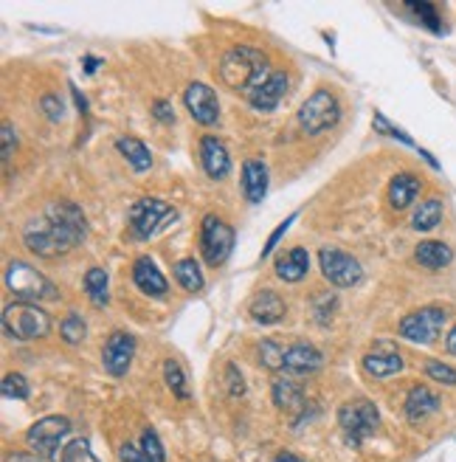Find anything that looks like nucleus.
<instances>
[{"instance_id": "nucleus-39", "label": "nucleus", "mask_w": 456, "mask_h": 462, "mask_svg": "<svg viewBox=\"0 0 456 462\" xmlns=\"http://www.w3.org/2000/svg\"><path fill=\"white\" fill-rule=\"evenodd\" d=\"M293 220H296V215H290V217H287L285 223H279L277 228H273V235L268 237V243H265V248H262V260H265V257H270V251L279 245V240L285 237V231H287V228L293 226Z\"/></svg>"}, {"instance_id": "nucleus-5", "label": "nucleus", "mask_w": 456, "mask_h": 462, "mask_svg": "<svg viewBox=\"0 0 456 462\" xmlns=\"http://www.w3.org/2000/svg\"><path fill=\"white\" fill-rule=\"evenodd\" d=\"M178 217V212L161 198H141L132 203L130 209V235L135 240H150L158 231H164L167 226H172Z\"/></svg>"}, {"instance_id": "nucleus-23", "label": "nucleus", "mask_w": 456, "mask_h": 462, "mask_svg": "<svg viewBox=\"0 0 456 462\" xmlns=\"http://www.w3.org/2000/svg\"><path fill=\"white\" fill-rule=\"evenodd\" d=\"M415 260L428 271H440V268H448L453 263V248L442 240H425L417 245Z\"/></svg>"}, {"instance_id": "nucleus-2", "label": "nucleus", "mask_w": 456, "mask_h": 462, "mask_svg": "<svg viewBox=\"0 0 456 462\" xmlns=\"http://www.w3.org/2000/svg\"><path fill=\"white\" fill-rule=\"evenodd\" d=\"M217 74H220L223 85H228L232 90L254 94V90L270 77L268 57L257 49H251V45H237V49H232L220 60Z\"/></svg>"}, {"instance_id": "nucleus-28", "label": "nucleus", "mask_w": 456, "mask_h": 462, "mask_svg": "<svg viewBox=\"0 0 456 462\" xmlns=\"http://www.w3.org/2000/svg\"><path fill=\"white\" fill-rule=\"evenodd\" d=\"M85 293H87V299L96 308H105L107 305L110 291H107V273H105V268H90L85 273Z\"/></svg>"}, {"instance_id": "nucleus-6", "label": "nucleus", "mask_w": 456, "mask_h": 462, "mask_svg": "<svg viewBox=\"0 0 456 462\" xmlns=\"http://www.w3.org/2000/svg\"><path fill=\"white\" fill-rule=\"evenodd\" d=\"M378 423H380V411L367 398L350 401V403H344L338 409V426H341V431H344L347 443L355 446V448L367 440L369 434L378 431Z\"/></svg>"}, {"instance_id": "nucleus-26", "label": "nucleus", "mask_w": 456, "mask_h": 462, "mask_svg": "<svg viewBox=\"0 0 456 462\" xmlns=\"http://www.w3.org/2000/svg\"><path fill=\"white\" fill-rule=\"evenodd\" d=\"M116 147H119V152L130 161L135 172H147V170L152 167V155H150V150L144 147V142H139V138L122 135V138H116Z\"/></svg>"}, {"instance_id": "nucleus-12", "label": "nucleus", "mask_w": 456, "mask_h": 462, "mask_svg": "<svg viewBox=\"0 0 456 462\" xmlns=\"http://www.w3.org/2000/svg\"><path fill=\"white\" fill-rule=\"evenodd\" d=\"M184 105L189 110V116L203 125V127H212L217 125L220 119V102H217V94L203 82H192L187 90H184Z\"/></svg>"}, {"instance_id": "nucleus-37", "label": "nucleus", "mask_w": 456, "mask_h": 462, "mask_svg": "<svg viewBox=\"0 0 456 462\" xmlns=\"http://www.w3.org/2000/svg\"><path fill=\"white\" fill-rule=\"evenodd\" d=\"M425 375L434 378L437 383H448V386H456V369L442 364V361H425Z\"/></svg>"}, {"instance_id": "nucleus-11", "label": "nucleus", "mask_w": 456, "mask_h": 462, "mask_svg": "<svg viewBox=\"0 0 456 462\" xmlns=\"http://www.w3.org/2000/svg\"><path fill=\"white\" fill-rule=\"evenodd\" d=\"M318 265L322 273L335 285V288H352L363 280V268L358 265L355 257L338 248H322L318 251Z\"/></svg>"}, {"instance_id": "nucleus-42", "label": "nucleus", "mask_w": 456, "mask_h": 462, "mask_svg": "<svg viewBox=\"0 0 456 462\" xmlns=\"http://www.w3.org/2000/svg\"><path fill=\"white\" fill-rule=\"evenodd\" d=\"M119 459H122V462H150V459L144 457L141 446H132V443H124V446L119 448Z\"/></svg>"}, {"instance_id": "nucleus-3", "label": "nucleus", "mask_w": 456, "mask_h": 462, "mask_svg": "<svg viewBox=\"0 0 456 462\" xmlns=\"http://www.w3.org/2000/svg\"><path fill=\"white\" fill-rule=\"evenodd\" d=\"M6 288L17 296V302H57L59 291L45 273L23 260H12L6 268Z\"/></svg>"}, {"instance_id": "nucleus-43", "label": "nucleus", "mask_w": 456, "mask_h": 462, "mask_svg": "<svg viewBox=\"0 0 456 462\" xmlns=\"http://www.w3.org/2000/svg\"><path fill=\"white\" fill-rule=\"evenodd\" d=\"M0 138H4V164L9 167V158H12V152H14V130H12V125H4V130H0Z\"/></svg>"}, {"instance_id": "nucleus-21", "label": "nucleus", "mask_w": 456, "mask_h": 462, "mask_svg": "<svg viewBox=\"0 0 456 462\" xmlns=\"http://www.w3.org/2000/svg\"><path fill=\"white\" fill-rule=\"evenodd\" d=\"M420 189H423V183H420L417 175H412V172L395 175L392 183H389V203H392V209L400 212V209H406V206H412L417 200Z\"/></svg>"}, {"instance_id": "nucleus-41", "label": "nucleus", "mask_w": 456, "mask_h": 462, "mask_svg": "<svg viewBox=\"0 0 456 462\" xmlns=\"http://www.w3.org/2000/svg\"><path fill=\"white\" fill-rule=\"evenodd\" d=\"M225 375H228V392H232L234 398H240L242 392H245V383H242L240 369H237L234 364H228V366H225Z\"/></svg>"}, {"instance_id": "nucleus-24", "label": "nucleus", "mask_w": 456, "mask_h": 462, "mask_svg": "<svg viewBox=\"0 0 456 462\" xmlns=\"http://www.w3.org/2000/svg\"><path fill=\"white\" fill-rule=\"evenodd\" d=\"M307 268H310V254H307V248H293V251L285 254V257L277 260V265H273L277 276H279V280H285V282H299V280H305Z\"/></svg>"}, {"instance_id": "nucleus-45", "label": "nucleus", "mask_w": 456, "mask_h": 462, "mask_svg": "<svg viewBox=\"0 0 456 462\" xmlns=\"http://www.w3.org/2000/svg\"><path fill=\"white\" fill-rule=\"evenodd\" d=\"M6 462H42V459L34 457V454H20V451H17V454H9Z\"/></svg>"}, {"instance_id": "nucleus-35", "label": "nucleus", "mask_w": 456, "mask_h": 462, "mask_svg": "<svg viewBox=\"0 0 456 462\" xmlns=\"http://www.w3.org/2000/svg\"><path fill=\"white\" fill-rule=\"evenodd\" d=\"M406 9L408 12H415L425 26L431 29V32H442V23H440V12H437V6L434 4H406Z\"/></svg>"}, {"instance_id": "nucleus-34", "label": "nucleus", "mask_w": 456, "mask_h": 462, "mask_svg": "<svg viewBox=\"0 0 456 462\" xmlns=\"http://www.w3.org/2000/svg\"><path fill=\"white\" fill-rule=\"evenodd\" d=\"M260 361L268 369H285V350L277 341H262L260 344Z\"/></svg>"}, {"instance_id": "nucleus-30", "label": "nucleus", "mask_w": 456, "mask_h": 462, "mask_svg": "<svg viewBox=\"0 0 456 462\" xmlns=\"http://www.w3.org/2000/svg\"><path fill=\"white\" fill-rule=\"evenodd\" d=\"M164 378H167V386L172 389V395L178 401H189V392H187V375L184 369H180L178 361H164Z\"/></svg>"}, {"instance_id": "nucleus-33", "label": "nucleus", "mask_w": 456, "mask_h": 462, "mask_svg": "<svg viewBox=\"0 0 456 462\" xmlns=\"http://www.w3.org/2000/svg\"><path fill=\"white\" fill-rule=\"evenodd\" d=\"M141 451L150 462H167V454H164V446H161V437H158L152 429H144L141 431Z\"/></svg>"}, {"instance_id": "nucleus-46", "label": "nucleus", "mask_w": 456, "mask_h": 462, "mask_svg": "<svg viewBox=\"0 0 456 462\" xmlns=\"http://www.w3.org/2000/svg\"><path fill=\"white\" fill-rule=\"evenodd\" d=\"M445 346H448V353H451V356H456V325H453V330L448 333V338H445Z\"/></svg>"}, {"instance_id": "nucleus-22", "label": "nucleus", "mask_w": 456, "mask_h": 462, "mask_svg": "<svg viewBox=\"0 0 456 462\" xmlns=\"http://www.w3.org/2000/svg\"><path fill=\"white\" fill-rule=\"evenodd\" d=\"M242 192L248 203H260L268 192V167L262 161H245L242 164Z\"/></svg>"}, {"instance_id": "nucleus-15", "label": "nucleus", "mask_w": 456, "mask_h": 462, "mask_svg": "<svg viewBox=\"0 0 456 462\" xmlns=\"http://www.w3.org/2000/svg\"><path fill=\"white\" fill-rule=\"evenodd\" d=\"M200 164L212 180H223L228 175V170H232V158H228L220 138H214V135L200 138Z\"/></svg>"}, {"instance_id": "nucleus-19", "label": "nucleus", "mask_w": 456, "mask_h": 462, "mask_svg": "<svg viewBox=\"0 0 456 462\" xmlns=\"http://www.w3.org/2000/svg\"><path fill=\"white\" fill-rule=\"evenodd\" d=\"M437 409H440V395H437V392H431L423 383L408 389V395H406V418L412 420V423L425 420L428 414H434Z\"/></svg>"}, {"instance_id": "nucleus-44", "label": "nucleus", "mask_w": 456, "mask_h": 462, "mask_svg": "<svg viewBox=\"0 0 456 462\" xmlns=\"http://www.w3.org/2000/svg\"><path fill=\"white\" fill-rule=\"evenodd\" d=\"M152 116H155V119H161V122H175V110H172L169 102H164V99H158V102H155Z\"/></svg>"}, {"instance_id": "nucleus-47", "label": "nucleus", "mask_w": 456, "mask_h": 462, "mask_svg": "<svg viewBox=\"0 0 456 462\" xmlns=\"http://www.w3.org/2000/svg\"><path fill=\"white\" fill-rule=\"evenodd\" d=\"M82 62H85V71H87V74H94L96 68H99V62H102V60H96V57H85Z\"/></svg>"}, {"instance_id": "nucleus-36", "label": "nucleus", "mask_w": 456, "mask_h": 462, "mask_svg": "<svg viewBox=\"0 0 456 462\" xmlns=\"http://www.w3.org/2000/svg\"><path fill=\"white\" fill-rule=\"evenodd\" d=\"M85 321H82V316L79 313H71L68 316L62 325H59V333H62V338L68 341V344H79L82 338H85Z\"/></svg>"}, {"instance_id": "nucleus-9", "label": "nucleus", "mask_w": 456, "mask_h": 462, "mask_svg": "<svg viewBox=\"0 0 456 462\" xmlns=\"http://www.w3.org/2000/svg\"><path fill=\"white\" fill-rule=\"evenodd\" d=\"M338 119H341V105L330 90H315V94L299 107V125L310 135H318L335 127Z\"/></svg>"}, {"instance_id": "nucleus-27", "label": "nucleus", "mask_w": 456, "mask_h": 462, "mask_svg": "<svg viewBox=\"0 0 456 462\" xmlns=\"http://www.w3.org/2000/svg\"><path fill=\"white\" fill-rule=\"evenodd\" d=\"M440 220H442V200L440 198H428L415 209L412 228L415 231H431V228L440 226Z\"/></svg>"}, {"instance_id": "nucleus-29", "label": "nucleus", "mask_w": 456, "mask_h": 462, "mask_svg": "<svg viewBox=\"0 0 456 462\" xmlns=\"http://www.w3.org/2000/svg\"><path fill=\"white\" fill-rule=\"evenodd\" d=\"M175 280H178L180 288L189 291V293L203 291V273H200V265L195 260H180L175 265Z\"/></svg>"}, {"instance_id": "nucleus-1", "label": "nucleus", "mask_w": 456, "mask_h": 462, "mask_svg": "<svg viewBox=\"0 0 456 462\" xmlns=\"http://www.w3.org/2000/svg\"><path fill=\"white\" fill-rule=\"evenodd\" d=\"M87 235L85 215L71 200H54L45 206L42 217H32L23 228V243L42 260H54L59 254L77 248Z\"/></svg>"}, {"instance_id": "nucleus-10", "label": "nucleus", "mask_w": 456, "mask_h": 462, "mask_svg": "<svg viewBox=\"0 0 456 462\" xmlns=\"http://www.w3.org/2000/svg\"><path fill=\"white\" fill-rule=\"evenodd\" d=\"M445 321H448L445 308H420L415 313L403 316L397 333L412 344H431L445 328Z\"/></svg>"}, {"instance_id": "nucleus-20", "label": "nucleus", "mask_w": 456, "mask_h": 462, "mask_svg": "<svg viewBox=\"0 0 456 462\" xmlns=\"http://www.w3.org/2000/svg\"><path fill=\"white\" fill-rule=\"evenodd\" d=\"M251 319L260 321V325H277V321H282L285 316V299L279 293H273V291H262L257 293L254 299H251Z\"/></svg>"}, {"instance_id": "nucleus-7", "label": "nucleus", "mask_w": 456, "mask_h": 462, "mask_svg": "<svg viewBox=\"0 0 456 462\" xmlns=\"http://www.w3.org/2000/svg\"><path fill=\"white\" fill-rule=\"evenodd\" d=\"M71 434V420L59 418V414H51V418H42L37 420L29 431H26V443L32 446L34 454H40L42 459H54L59 462L62 454V443L65 437Z\"/></svg>"}, {"instance_id": "nucleus-4", "label": "nucleus", "mask_w": 456, "mask_h": 462, "mask_svg": "<svg viewBox=\"0 0 456 462\" xmlns=\"http://www.w3.org/2000/svg\"><path fill=\"white\" fill-rule=\"evenodd\" d=\"M4 330L14 341H34L51 333V316L32 302H12L4 308Z\"/></svg>"}, {"instance_id": "nucleus-17", "label": "nucleus", "mask_w": 456, "mask_h": 462, "mask_svg": "<svg viewBox=\"0 0 456 462\" xmlns=\"http://www.w3.org/2000/svg\"><path fill=\"white\" fill-rule=\"evenodd\" d=\"M132 282L139 285L141 293L152 296V299H161L167 296V280H164V273L158 271V265L150 260V257H141V260H135L132 265Z\"/></svg>"}, {"instance_id": "nucleus-25", "label": "nucleus", "mask_w": 456, "mask_h": 462, "mask_svg": "<svg viewBox=\"0 0 456 462\" xmlns=\"http://www.w3.org/2000/svg\"><path fill=\"white\" fill-rule=\"evenodd\" d=\"M273 403L285 411H302L305 409V392L296 381L279 378L277 383H273Z\"/></svg>"}, {"instance_id": "nucleus-13", "label": "nucleus", "mask_w": 456, "mask_h": 462, "mask_svg": "<svg viewBox=\"0 0 456 462\" xmlns=\"http://www.w3.org/2000/svg\"><path fill=\"white\" fill-rule=\"evenodd\" d=\"M132 356H135V338L124 330H116L105 344L102 364L113 378H124L132 364Z\"/></svg>"}, {"instance_id": "nucleus-16", "label": "nucleus", "mask_w": 456, "mask_h": 462, "mask_svg": "<svg viewBox=\"0 0 456 462\" xmlns=\"http://www.w3.org/2000/svg\"><path fill=\"white\" fill-rule=\"evenodd\" d=\"M360 364L372 378H392L403 369V356L397 350H392V346L380 344V346H375V350H369L367 356H363Z\"/></svg>"}, {"instance_id": "nucleus-38", "label": "nucleus", "mask_w": 456, "mask_h": 462, "mask_svg": "<svg viewBox=\"0 0 456 462\" xmlns=\"http://www.w3.org/2000/svg\"><path fill=\"white\" fill-rule=\"evenodd\" d=\"M40 107H42V113L49 116L51 122H59V119H62V113H65V110H62V99L54 97V94H45V97L40 99Z\"/></svg>"}, {"instance_id": "nucleus-48", "label": "nucleus", "mask_w": 456, "mask_h": 462, "mask_svg": "<svg viewBox=\"0 0 456 462\" xmlns=\"http://www.w3.org/2000/svg\"><path fill=\"white\" fill-rule=\"evenodd\" d=\"M273 462H305L302 457H296V454H290V451H285V454H279Z\"/></svg>"}, {"instance_id": "nucleus-32", "label": "nucleus", "mask_w": 456, "mask_h": 462, "mask_svg": "<svg viewBox=\"0 0 456 462\" xmlns=\"http://www.w3.org/2000/svg\"><path fill=\"white\" fill-rule=\"evenodd\" d=\"M0 392H4V398H9V401H26L29 398V381L17 373H9L4 378V383H0Z\"/></svg>"}, {"instance_id": "nucleus-31", "label": "nucleus", "mask_w": 456, "mask_h": 462, "mask_svg": "<svg viewBox=\"0 0 456 462\" xmlns=\"http://www.w3.org/2000/svg\"><path fill=\"white\" fill-rule=\"evenodd\" d=\"M59 462H99L94 457V451H90V443L87 440H71V443H65L62 454H59Z\"/></svg>"}, {"instance_id": "nucleus-18", "label": "nucleus", "mask_w": 456, "mask_h": 462, "mask_svg": "<svg viewBox=\"0 0 456 462\" xmlns=\"http://www.w3.org/2000/svg\"><path fill=\"white\" fill-rule=\"evenodd\" d=\"M287 94V74H282V71H273L254 94H248V102H251V107L254 110H273L279 102H282V97Z\"/></svg>"}, {"instance_id": "nucleus-14", "label": "nucleus", "mask_w": 456, "mask_h": 462, "mask_svg": "<svg viewBox=\"0 0 456 462\" xmlns=\"http://www.w3.org/2000/svg\"><path fill=\"white\" fill-rule=\"evenodd\" d=\"M322 364H324L322 350H315V346L307 341H299L285 350V373L287 375H310L315 369H322Z\"/></svg>"}, {"instance_id": "nucleus-40", "label": "nucleus", "mask_w": 456, "mask_h": 462, "mask_svg": "<svg viewBox=\"0 0 456 462\" xmlns=\"http://www.w3.org/2000/svg\"><path fill=\"white\" fill-rule=\"evenodd\" d=\"M375 127H378L380 133H386V135H392V138H397V142H400V144H406V147H415V142H412V138H408L406 133H400L397 127H392L389 122H386V119H383V116H380V113H375Z\"/></svg>"}, {"instance_id": "nucleus-8", "label": "nucleus", "mask_w": 456, "mask_h": 462, "mask_svg": "<svg viewBox=\"0 0 456 462\" xmlns=\"http://www.w3.org/2000/svg\"><path fill=\"white\" fill-rule=\"evenodd\" d=\"M234 248V228L217 215H206L200 223V254L209 265H223Z\"/></svg>"}]
</instances>
